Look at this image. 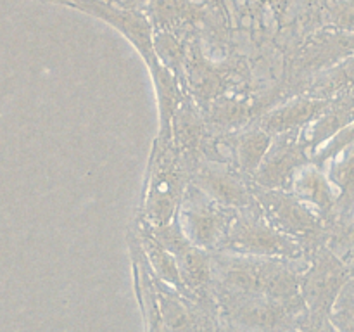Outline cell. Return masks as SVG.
<instances>
[{"instance_id":"obj_1","label":"cell","mask_w":354,"mask_h":332,"mask_svg":"<svg viewBox=\"0 0 354 332\" xmlns=\"http://www.w3.org/2000/svg\"><path fill=\"white\" fill-rule=\"evenodd\" d=\"M211 273L216 275L221 289L261 294L286 303H303L299 273L290 266V259L218 251L214 261H211Z\"/></svg>"},{"instance_id":"obj_2","label":"cell","mask_w":354,"mask_h":332,"mask_svg":"<svg viewBox=\"0 0 354 332\" xmlns=\"http://www.w3.org/2000/svg\"><path fill=\"white\" fill-rule=\"evenodd\" d=\"M180 156L173 140L171 124L162 121V130L152 152L144 196V213L149 227H165L175 221L185 192Z\"/></svg>"},{"instance_id":"obj_3","label":"cell","mask_w":354,"mask_h":332,"mask_svg":"<svg viewBox=\"0 0 354 332\" xmlns=\"http://www.w3.org/2000/svg\"><path fill=\"white\" fill-rule=\"evenodd\" d=\"M218 251L296 261L303 258L306 249L273 227L256 203H252L237 211Z\"/></svg>"},{"instance_id":"obj_4","label":"cell","mask_w":354,"mask_h":332,"mask_svg":"<svg viewBox=\"0 0 354 332\" xmlns=\"http://www.w3.org/2000/svg\"><path fill=\"white\" fill-rule=\"evenodd\" d=\"M252 199L261 210L266 220L299 242L304 249H315L320 242L327 241L328 228L324 218L306 203L282 189H265L252 183Z\"/></svg>"},{"instance_id":"obj_5","label":"cell","mask_w":354,"mask_h":332,"mask_svg":"<svg viewBox=\"0 0 354 332\" xmlns=\"http://www.w3.org/2000/svg\"><path fill=\"white\" fill-rule=\"evenodd\" d=\"M237 211L214 203L192 185L183 192L176 223L194 246L204 251H218Z\"/></svg>"},{"instance_id":"obj_6","label":"cell","mask_w":354,"mask_h":332,"mask_svg":"<svg viewBox=\"0 0 354 332\" xmlns=\"http://www.w3.org/2000/svg\"><path fill=\"white\" fill-rule=\"evenodd\" d=\"M220 301L232 320L252 332H286L290 322L306 308L303 303H286L261 294L221 289Z\"/></svg>"},{"instance_id":"obj_7","label":"cell","mask_w":354,"mask_h":332,"mask_svg":"<svg viewBox=\"0 0 354 332\" xmlns=\"http://www.w3.org/2000/svg\"><path fill=\"white\" fill-rule=\"evenodd\" d=\"M313 251L310 266L299 275V296L308 311L328 315L337 294L351 280L349 268L327 246H318Z\"/></svg>"},{"instance_id":"obj_8","label":"cell","mask_w":354,"mask_h":332,"mask_svg":"<svg viewBox=\"0 0 354 332\" xmlns=\"http://www.w3.org/2000/svg\"><path fill=\"white\" fill-rule=\"evenodd\" d=\"M308 165V151L299 131L280 133L272 138L270 149L254 172V185L265 189H282L292 183L294 175Z\"/></svg>"},{"instance_id":"obj_9","label":"cell","mask_w":354,"mask_h":332,"mask_svg":"<svg viewBox=\"0 0 354 332\" xmlns=\"http://www.w3.org/2000/svg\"><path fill=\"white\" fill-rule=\"evenodd\" d=\"M55 2L68 3V6L76 7V9L86 10V12L93 14L97 17H102L107 23L114 24L118 30L123 31L135 45H137L138 50L144 54V59L149 62V66L152 68V75L156 76V82H159L158 85H165L169 82V78L166 75H162L161 69H158L156 64V55L154 48H152L151 37H149V24L147 21L142 16L135 12H124V10L113 9L111 6L99 2V0H55Z\"/></svg>"},{"instance_id":"obj_10","label":"cell","mask_w":354,"mask_h":332,"mask_svg":"<svg viewBox=\"0 0 354 332\" xmlns=\"http://www.w3.org/2000/svg\"><path fill=\"white\" fill-rule=\"evenodd\" d=\"M192 185L214 203L232 210H242L254 203L251 185L244 182L237 172L218 163L199 166L194 173Z\"/></svg>"},{"instance_id":"obj_11","label":"cell","mask_w":354,"mask_h":332,"mask_svg":"<svg viewBox=\"0 0 354 332\" xmlns=\"http://www.w3.org/2000/svg\"><path fill=\"white\" fill-rule=\"evenodd\" d=\"M328 104L330 102L327 99H318V97H301V99L297 97L266 114L259 128L268 131L272 137L289 131H301L311 121L317 120L327 109Z\"/></svg>"},{"instance_id":"obj_12","label":"cell","mask_w":354,"mask_h":332,"mask_svg":"<svg viewBox=\"0 0 354 332\" xmlns=\"http://www.w3.org/2000/svg\"><path fill=\"white\" fill-rule=\"evenodd\" d=\"M292 194L303 203L313 208L324 220H328L335 210V194L332 192L328 176L320 169V166H303L294 175Z\"/></svg>"},{"instance_id":"obj_13","label":"cell","mask_w":354,"mask_h":332,"mask_svg":"<svg viewBox=\"0 0 354 332\" xmlns=\"http://www.w3.org/2000/svg\"><path fill=\"white\" fill-rule=\"evenodd\" d=\"M272 135L263 128H252V130L244 131L237 138L234 145V154L237 158L239 169L245 175H254L259 163L265 158L266 151L272 144Z\"/></svg>"},{"instance_id":"obj_14","label":"cell","mask_w":354,"mask_h":332,"mask_svg":"<svg viewBox=\"0 0 354 332\" xmlns=\"http://www.w3.org/2000/svg\"><path fill=\"white\" fill-rule=\"evenodd\" d=\"M142 248H144L145 251V258L149 259L152 270H154L156 275H158L159 279H162L165 282H168L169 286L176 287V289L185 290L182 279H180L178 266H176L175 258H173L171 252L156 239V235L152 234L151 230L142 234Z\"/></svg>"},{"instance_id":"obj_15","label":"cell","mask_w":354,"mask_h":332,"mask_svg":"<svg viewBox=\"0 0 354 332\" xmlns=\"http://www.w3.org/2000/svg\"><path fill=\"white\" fill-rule=\"evenodd\" d=\"M353 286L351 280L344 284L341 293L332 303L328 311V320L332 322L337 332H353Z\"/></svg>"},{"instance_id":"obj_16","label":"cell","mask_w":354,"mask_h":332,"mask_svg":"<svg viewBox=\"0 0 354 332\" xmlns=\"http://www.w3.org/2000/svg\"><path fill=\"white\" fill-rule=\"evenodd\" d=\"M297 329L299 332H337V329L328 320V315L313 313L308 310L297 317Z\"/></svg>"},{"instance_id":"obj_17","label":"cell","mask_w":354,"mask_h":332,"mask_svg":"<svg viewBox=\"0 0 354 332\" xmlns=\"http://www.w3.org/2000/svg\"><path fill=\"white\" fill-rule=\"evenodd\" d=\"M149 332H168L165 320L159 311V303L152 297H149Z\"/></svg>"},{"instance_id":"obj_18","label":"cell","mask_w":354,"mask_h":332,"mask_svg":"<svg viewBox=\"0 0 354 332\" xmlns=\"http://www.w3.org/2000/svg\"><path fill=\"white\" fill-rule=\"evenodd\" d=\"M286 332H296V331H292V329H289V331H286Z\"/></svg>"}]
</instances>
